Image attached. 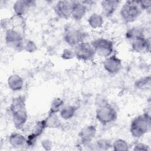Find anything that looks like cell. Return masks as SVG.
<instances>
[{
    "label": "cell",
    "mask_w": 151,
    "mask_h": 151,
    "mask_svg": "<svg viewBox=\"0 0 151 151\" xmlns=\"http://www.w3.org/2000/svg\"><path fill=\"white\" fill-rule=\"evenodd\" d=\"M9 111L14 127L17 129H22L28 119L25 97L24 96L14 97L10 104Z\"/></svg>",
    "instance_id": "cell-1"
},
{
    "label": "cell",
    "mask_w": 151,
    "mask_h": 151,
    "mask_svg": "<svg viewBox=\"0 0 151 151\" xmlns=\"http://www.w3.org/2000/svg\"><path fill=\"white\" fill-rule=\"evenodd\" d=\"M96 103V118L99 123L103 125H107L117 120L118 115L116 110L106 99L99 97Z\"/></svg>",
    "instance_id": "cell-2"
},
{
    "label": "cell",
    "mask_w": 151,
    "mask_h": 151,
    "mask_svg": "<svg viewBox=\"0 0 151 151\" xmlns=\"http://www.w3.org/2000/svg\"><path fill=\"white\" fill-rule=\"evenodd\" d=\"M150 114L146 111L136 116L130 122V133L131 136L139 139L147 134L150 129Z\"/></svg>",
    "instance_id": "cell-3"
},
{
    "label": "cell",
    "mask_w": 151,
    "mask_h": 151,
    "mask_svg": "<svg viewBox=\"0 0 151 151\" xmlns=\"http://www.w3.org/2000/svg\"><path fill=\"white\" fill-rule=\"evenodd\" d=\"M142 12V11L136 1H126L120 9V17L126 23L134 22L140 16Z\"/></svg>",
    "instance_id": "cell-4"
},
{
    "label": "cell",
    "mask_w": 151,
    "mask_h": 151,
    "mask_svg": "<svg viewBox=\"0 0 151 151\" xmlns=\"http://www.w3.org/2000/svg\"><path fill=\"white\" fill-rule=\"evenodd\" d=\"M87 33L80 28L71 25H67L64 27L63 39L67 44L73 48L85 41Z\"/></svg>",
    "instance_id": "cell-5"
},
{
    "label": "cell",
    "mask_w": 151,
    "mask_h": 151,
    "mask_svg": "<svg viewBox=\"0 0 151 151\" xmlns=\"http://www.w3.org/2000/svg\"><path fill=\"white\" fill-rule=\"evenodd\" d=\"M24 40L22 33L18 30L11 28L5 31V44L9 48L12 50L18 52L23 50Z\"/></svg>",
    "instance_id": "cell-6"
},
{
    "label": "cell",
    "mask_w": 151,
    "mask_h": 151,
    "mask_svg": "<svg viewBox=\"0 0 151 151\" xmlns=\"http://www.w3.org/2000/svg\"><path fill=\"white\" fill-rule=\"evenodd\" d=\"M96 54L103 58L111 55L114 51L113 42L107 38H98L90 42Z\"/></svg>",
    "instance_id": "cell-7"
},
{
    "label": "cell",
    "mask_w": 151,
    "mask_h": 151,
    "mask_svg": "<svg viewBox=\"0 0 151 151\" xmlns=\"http://www.w3.org/2000/svg\"><path fill=\"white\" fill-rule=\"evenodd\" d=\"M75 57L80 61L87 62L93 60L96 52L90 43L83 41L73 48Z\"/></svg>",
    "instance_id": "cell-8"
},
{
    "label": "cell",
    "mask_w": 151,
    "mask_h": 151,
    "mask_svg": "<svg viewBox=\"0 0 151 151\" xmlns=\"http://www.w3.org/2000/svg\"><path fill=\"white\" fill-rule=\"evenodd\" d=\"M103 67L109 74L116 75L119 73L122 69V61L117 55L112 54L105 58L103 62Z\"/></svg>",
    "instance_id": "cell-9"
},
{
    "label": "cell",
    "mask_w": 151,
    "mask_h": 151,
    "mask_svg": "<svg viewBox=\"0 0 151 151\" xmlns=\"http://www.w3.org/2000/svg\"><path fill=\"white\" fill-rule=\"evenodd\" d=\"M97 128L93 124H88L81 129L78 133V137L81 145L88 146L96 136Z\"/></svg>",
    "instance_id": "cell-10"
},
{
    "label": "cell",
    "mask_w": 151,
    "mask_h": 151,
    "mask_svg": "<svg viewBox=\"0 0 151 151\" xmlns=\"http://www.w3.org/2000/svg\"><path fill=\"white\" fill-rule=\"evenodd\" d=\"M72 1H58L54 7L55 14L59 18L67 19L71 18Z\"/></svg>",
    "instance_id": "cell-11"
},
{
    "label": "cell",
    "mask_w": 151,
    "mask_h": 151,
    "mask_svg": "<svg viewBox=\"0 0 151 151\" xmlns=\"http://www.w3.org/2000/svg\"><path fill=\"white\" fill-rule=\"evenodd\" d=\"M131 49L132 51L136 53H148L150 50V40L146 37L133 40L131 42Z\"/></svg>",
    "instance_id": "cell-12"
},
{
    "label": "cell",
    "mask_w": 151,
    "mask_h": 151,
    "mask_svg": "<svg viewBox=\"0 0 151 151\" xmlns=\"http://www.w3.org/2000/svg\"><path fill=\"white\" fill-rule=\"evenodd\" d=\"M88 7L81 1H72V18L76 21H81L86 15Z\"/></svg>",
    "instance_id": "cell-13"
},
{
    "label": "cell",
    "mask_w": 151,
    "mask_h": 151,
    "mask_svg": "<svg viewBox=\"0 0 151 151\" xmlns=\"http://www.w3.org/2000/svg\"><path fill=\"white\" fill-rule=\"evenodd\" d=\"M35 5V1H34L18 0L14 2L12 8L14 14L24 16Z\"/></svg>",
    "instance_id": "cell-14"
},
{
    "label": "cell",
    "mask_w": 151,
    "mask_h": 151,
    "mask_svg": "<svg viewBox=\"0 0 151 151\" xmlns=\"http://www.w3.org/2000/svg\"><path fill=\"white\" fill-rule=\"evenodd\" d=\"M120 1L117 0H104L100 3L102 15L110 18L112 17L116 11Z\"/></svg>",
    "instance_id": "cell-15"
},
{
    "label": "cell",
    "mask_w": 151,
    "mask_h": 151,
    "mask_svg": "<svg viewBox=\"0 0 151 151\" xmlns=\"http://www.w3.org/2000/svg\"><path fill=\"white\" fill-rule=\"evenodd\" d=\"M24 78L18 74H12L7 79L8 87L12 91H21L24 87Z\"/></svg>",
    "instance_id": "cell-16"
},
{
    "label": "cell",
    "mask_w": 151,
    "mask_h": 151,
    "mask_svg": "<svg viewBox=\"0 0 151 151\" xmlns=\"http://www.w3.org/2000/svg\"><path fill=\"white\" fill-rule=\"evenodd\" d=\"M26 141L27 137L18 132H14L11 133L8 139L9 145L12 147L16 149H19L26 146Z\"/></svg>",
    "instance_id": "cell-17"
},
{
    "label": "cell",
    "mask_w": 151,
    "mask_h": 151,
    "mask_svg": "<svg viewBox=\"0 0 151 151\" xmlns=\"http://www.w3.org/2000/svg\"><path fill=\"white\" fill-rule=\"evenodd\" d=\"M104 18L101 14L97 12L91 14L87 19L88 25L93 29H96L101 28L104 24Z\"/></svg>",
    "instance_id": "cell-18"
},
{
    "label": "cell",
    "mask_w": 151,
    "mask_h": 151,
    "mask_svg": "<svg viewBox=\"0 0 151 151\" xmlns=\"http://www.w3.org/2000/svg\"><path fill=\"white\" fill-rule=\"evenodd\" d=\"M9 19L11 28L21 32V31L23 30L25 27L26 21L24 16L14 14L12 16L9 18Z\"/></svg>",
    "instance_id": "cell-19"
},
{
    "label": "cell",
    "mask_w": 151,
    "mask_h": 151,
    "mask_svg": "<svg viewBox=\"0 0 151 151\" xmlns=\"http://www.w3.org/2000/svg\"><path fill=\"white\" fill-rule=\"evenodd\" d=\"M126 38L131 41L145 37L144 29L140 27H133L127 29L125 33Z\"/></svg>",
    "instance_id": "cell-20"
},
{
    "label": "cell",
    "mask_w": 151,
    "mask_h": 151,
    "mask_svg": "<svg viewBox=\"0 0 151 151\" xmlns=\"http://www.w3.org/2000/svg\"><path fill=\"white\" fill-rule=\"evenodd\" d=\"M46 123L47 128L59 129L61 127V120L57 113H48L47 116L44 119Z\"/></svg>",
    "instance_id": "cell-21"
},
{
    "label": "cell",
    "mask_w": 151,
    "mask_h": 151,
    "mask_svg": "<svg viewBox=\"0 0 151 151\" xmlns=\"http://www.w3.org/2000/svg\"><path fill=\"white\" fill-rule=\"evenodd\" d=\"M77 107L73 105H68L64 106L59 112L60 117L64 120L71 119L76 114Z\"/></svg>",
    "instance_id": "cell-22"
},
{
    "label": "cell",
    "mask_w": 151,
    "mask_h": 151,
    "mask_svg": "<svg viewBox=\"0 0 151 151\" xmlns=\"http://www.w3.org/2000/svg\"><path fill=\"white\" fill-rule=\"evenodd\" d=\"M151 84L150 76H147L141 77L136 81L134 83V87L136 89L143 90L150 89Z\"/></svg>",
    "instance_id": "cell-23"
},
{
    "label": "cell",
    "mask_w": 151,
    "mask_h": 151,
    "mask_svg": "<svg viewBox=\"0 0 151 151\" xmlns=\"http://www.w3.org/2000/svg\"><path fill=\"white\" fill-rule=\"evenodd\" d=\"M64 106V101L61 98L57 97L52 101L50 110L48 113H59L61 109Z\"/></svg>",
    "instance_id": "cell-24"
},
{
    "label": "cell",
    "mask_w": 151,
    "mask_h": 151,
    "mask_svg": "<svg viewBox=\"0 0 151 151\" xmlns=\"http://www.w3.org/2000/svg\"><path fill=\"white\" fill-rule=\"evenodd\" d=\"M45 129H47L45 120V119H42L37 122L35 123V126L32 129L31 133L36 136L37 138H38L42 134Z\"/></svg>",
    "instance_id": "cell-25"
},
{
    "label": "cell",
    "mask_w": 151,
    "mask_h": 151,
    "mask_svg": "<svg viewBox=\"0 0 151 151\" xmlns=\"http://www.w3.org/2000/svg\"><path fill=\"white\" fill-rule=\"evenodd\" d=\"M111 147L114 151H126L129 150V143L123 139H116L112 143Z\"/></svg>",
    "instance_id": "cell-26"
},
{
    "label": "cell",
    "mask_w": 151,
    "mask_h": 151,
    "mask_svg": "<svg viewBox=\"0 0 151 151\" xmlns=\"http://www.w3.org/2000/svg\"><path fill=\"white\" fill-rule=\"evenodd\" d=\"M95 149L100 150H107L112 147L110 140L106 139H100L94 143Z\"/></svg>",
    "instance_id": "cell-27"
},
{
    "label": "cell",
    "mask_w": 151,
    "mask_h": 151,
    "mask_svg": "<svg viewBox=\"0 0 151 151\" xmlns=\"http://www.w3.org/2000/svg\"><path fill=\"white\" fill-rule=\"evenodd\" d=\"M37 46L35 43L31 40H25L23 44V50L27 52L32 53L37 51Z\"/></svg>",
    "instance_id": "cell-28"
},
{
    "label": "cell",
    "mask_w": 151,
    "mask_h": 151,
    "mask_svg": "<svg viewBox=\"0 0 151 151\" xmlns=\"http://www.w3.org/2000/svg\"><path fill=\"white\" fill-rule=\"evenodd\" d=\"M61 57L64 60H70L75 58L73 48H65L61 54Z\"/></svg>",
    "instance_id": "cell-29"
},
{
    "label": "cell",
    "mask_w": 151,
    "mask_h": 151,
    "mask_svg": "<svg viewBox=\"0 0 151 151\" xmlns=\"http://www.w3.org/2000/svg\"><path fill=\"white\" fill-rule=\"evenodd\" d=\"M150 150L149 146L143 143H136L133 148V150L134 151H149Z\"/></svg>",
    "instance_id": "cell-30"
},
{
    "label": "cell",
    "mask_w": 151,
    "mask_h": 151,
    "mask_svg": "<svg viewBox=\"0 0 151 151\" xmlns=\"http://www.w3.org/2000/svg\"><path fill=\"white\" fill-rule=\"evenodd\" d=\"M138 5L142 11H150L151 8L150 1H137Z\"/></svg>",
    "instance_id": "cell-31"
},
{
    "label": "cell",
    "mask_w": 151,
    "mask_h": 151,
    "mask_svg": "<svg viewBox=\"0 0 151 151\" xmlns=\"http://www.w3.org/2000/svg\"><path fill=\"white\" fill-rule=\"evenodd\" d=\"M41 146L45 150H50L52 148V143L51 140H50L49 139H45L41 141Z\"/></svg>",
    "instance_id": "cell-32"
},
{
    "label": "cell",
    "mask_w": 151,
    "mask_h": 151,
    "mask_svg": "<svg viewBox=\"0 0 151 151\" xmlns=\"http://www.w3.org/2000/svg\"><path fill=\"white\" fill-rule=\"evenodd\" d=\"M1 27L2 29H5V31L11 28L9 18H4L1 21Z\"/></svg>",
    "instance_id": "cell-33"
}]
</instances>
